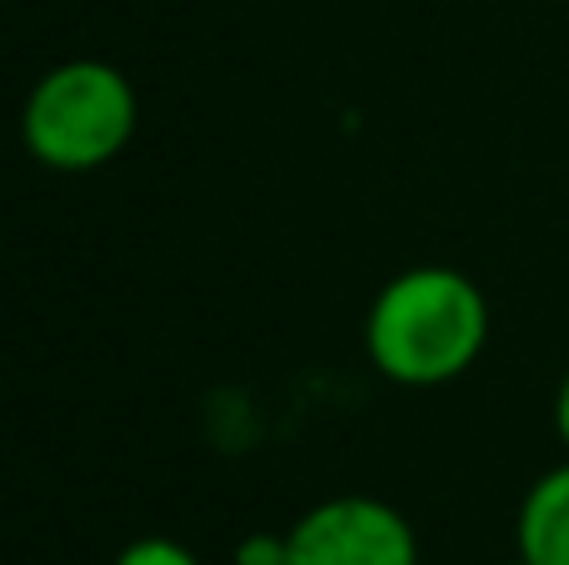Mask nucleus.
I'll list each match as a JSON object with an SVG mask.
<instances>
[{"label": "nucleus", "mask_w": 569, "mask_h": 565, "mask_svg": "<svg viewBox=\"0 0 569 565\" xmlns=\"http://www.w3.org/2000/svg\"><path fill=\"white\" fill-rule=\"evenodd\" d=\"M550 416H555V436H560V446H565V456H569V370L560 376V390H555Z\"/></svg>", "instance_id": "7"}, {"label": "nucleus", "mask_w": 569, "mask_h": 565, "mask_svg": "<svg viewBox=\"0 0 569 565\" xmlns=\"http://www.w3.org/2000/svg\"><path fill=\"white\" fill-rule=\"evenodd\" d=\"M490 346V300L455 266L390 276L365 316V356L385 380L435 390L460 380Z\"/></svg>", "instance_id": "1"}, {"label": "nucleus", "mask_w": 569, "mask_h": 565, "mask_svg": "<svg viewBox=\"0 0 569 565\" xmlns=\"http://www.w3.org/2000/svg\"><path fill=\"white\" fill-rule=\"evenodd\" d=\"M116 565H200V556L190 546H180V541H170V536H140L120 551Z\"/></svg>", "instance_id": "5"}, {"label": "nucleus", "mask_w": 569, "mask_h": 565, "mask_svg": "<svg viewBox=\"0 0 569 565\" xmlns=\"http://www.w3.org/2000/svg\"><path fill=\"white\" fill-rule=\"evenodd\" d=\"M515 556L530 565H569V456L525 490L515 516Z\"/></svg>", "instance_id": "4"}, {"label": "nucleus", "mask_w": 569, "mask_h": 565, "mask_svg": "<svg viewBox=\"0 0 569 565\" xmlns=\"http://www.w3.org/2000/svg\"><path fill=\"white\" fill-rule=\"evenodd\" d=\"M284 561H290V541H284V531L280 536H270V531H250V536L236 546V565H284Z\"/></svg>", "instance_id": "6"}, {"label": "nucleus", "mask_w": 569, "mask_h": 565, "mask_svg": "<svg viewBox=\"0 0 569 565\" xmlns=\"http://www.w3.org/2000/svg\"><path fill=\"white\" fill-rule=\"evenodd\" d=\"M510 565H530V561H520V556H515V561H510Z\"/></svg>", "instance_id": "8"}, {"label": "nucleus", "mask_w": 569, "mask_h": 565, "mask_svg": "<svg viewBox=\"0 0 569 565\" xmlns=\"http://www.w3.org/2000/svg\"><path fill=\"white\" fill-rule=\"evenodd\" d=\"M140 120L136 86L96 56L60 60L30 86L20 106V140L56 176H90L130 146Z\"/></svg>", "instance_id": "2"}, {"label": "nucleus", "mask_w": 569, "mask_h": 565, "mask_svg": "<svg viewBox=\"0 0 569 565\" xmlns=\"http://www.w3.org/2000/svg\"><path fill=\"white\" fill-rule=\"evenodd\" d=\"M284 565H420L415 526L375 496H330L310 506L290 531Z\"/></svg>", "instance_id": "3"}]
</instances>
